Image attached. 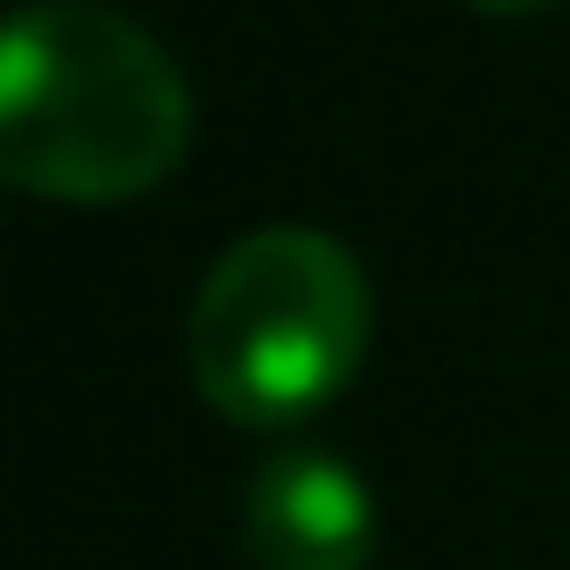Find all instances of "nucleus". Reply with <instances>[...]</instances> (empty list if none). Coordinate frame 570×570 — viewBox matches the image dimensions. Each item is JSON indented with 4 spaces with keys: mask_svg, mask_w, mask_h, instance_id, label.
<instances>
[{
    "mask_svg": "<svg viewBox=\"0 0 570 570\" xmlns=\"http://www.w3.org/2000/svg\"><path fill=\"white\" fill-rule=\"evenodd\" d=\"M194 142L177 59L101 0H26L0 35V168L51 202H126Z\"/></svg>",
    "mask_w": 570,
    "mask_h": 570,
    "instance_id": "1",
    "label": "nucleus"
},
{
    "mask_svg": "<svg viewBox=\"0 0 570 570\" xmlns=\"http://www.w3.org/2000/svg\"><path fill=\"white\" fill-rule=\"evenodd\" d=\"M370 344L361 261L320 227H261L210 261L194 294V386L227 420H294L353 377Z\"/></svg>",
    "mask_w": 570,
    "mask_h": 570,
    "instance_id": "2",
    "label": "nucleus"
},
{
    "mask_svg": "<svg viewBox=\"0 0 570 570\" xmlns=\"http://www.w3.org/2000/svg\"><path fill=\"white\" fill-rule=\"evenodd\" d=\"M244 537L261 570H361L377 546V503L344 453H268L244 487Z\"/></svg>",
    "mask_w": 570,
    "mask_h": 570,
    "instance_id": "3",
    "label": "nucleus"
},
{
    "mask_svg": "<svg viewBox=\"0 0 570 570\" xmlns=\"http://www.w3.org/2000/svg\"><path fill=\"white\" fill-rule=\"evenodd\" d=\"M479 9H537V0H479Z\"/></svg>",
    "mask_w": 570,
    "mask_h": 570,
    "instance_id": "4",
    "label": "nucleus"
}]
</instances>
